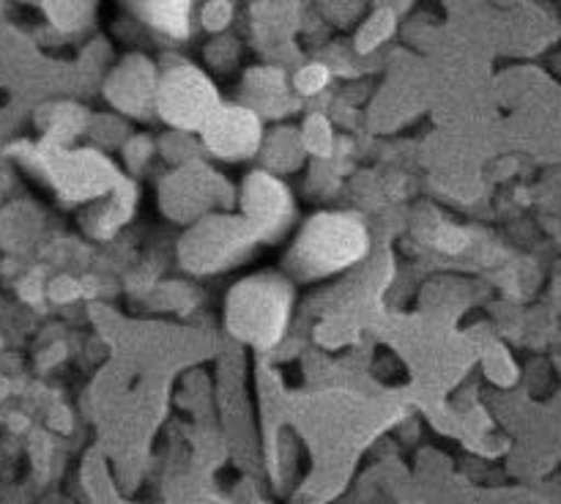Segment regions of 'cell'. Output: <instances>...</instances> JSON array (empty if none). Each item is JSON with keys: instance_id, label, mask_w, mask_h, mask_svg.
I'll return each instance as SVG.
<instances>
[{"instance_id": "e0dca14e", "label": "cell", "mask_w": 561, "mask_h": 504, "mask_svg": "<svg viewBox=\"0 0 561 504\" xmlns=\"http://www.w3.org/2000/svg\"><path fill=\"white\" fill-rule=\"evenodd\" d=\"M230 16H233V5H228V3H211V5H206V9H203V14H201V22H203V27H206V31H225V27L230 25Z\"/></svg>"}, {"instance_id": "7a4b0ae2", "label": "cell", "mask_w": 561, "mask_h": 504, "mask_svg": "<svg viewBox=\"0 0 561 504\" xmlns=\"http://www.w3.org/2000/svg\"><path fill=\"white\" fill-rule=\"evenodd\" d=\"M294 299V279L285 272L247 274L225 299V327L252 348H272L288 332Z\"/></svg>"}, {"instance_id": "30bf717a", "label": "cell", "mask_w": 561, "mask_h": 504, "mask_svg": "<svg viewBox=\"0 0 561 504\" xmlns=\"http://www.w3.org/2000/svg\"><path fill=\"white\" fill-rule=\"evenodd\" d=\"M135 208H137L135 184L121 179L107 195L96 197L93 203L82 206L80 225L93 236V239H110V236L118 233V230L129 222Z\"/></svg>"}, {"instance_id": "7c38bea8", "label": "cell", "mask_w": 561, "mask_h": 504, "mask_svg": "<svg viewBox=\"0 0 561 504\" xmlns=\"http://www.w3.org/2000/svg\"><path fill=\"white\" fill-rule=\"evenodd\" d=\"M142 22L168 38H186L192 33V5L190 3H146L137 5Z\"/></svg>"}, {"instance_id": "6da1fadb", "label": "cell", "mask_w": 561, "mask_h": 504, "mask_svg": "<svg viewBox=\"0 0 561 504\" xmlns=\"http://www.w3.org/2000/svg\"><path fill=\"white\" fill-rule=\"evenodd\" d=\"M367 252H370V230L356 214H312L290 244L285 274L290 279L312 283L356 266Z\"/></svg>"}, {"instance_id": "5b68a950", "label": "cell", "mask_w": 561, "mask_h": 504, "mask_svg": "<svg viewBox=\"0 0 561 504\" xmlns=\"http://www.w3.org/2000/svg\"><path fill=\"white\" fill-rule=\"evenodd\" d=\"M255 244V233L247 228L239 214L236 217L211 214L186 230L179 247V257L190 272L217 274L239 266Z\"/></svg>"}, {"instance_id": "9a60e30c", "label": "cell", "mask_w": 561, "mask_h": 504, "mask_svg": "<svg viewBox=\"0 0 561 504\" xmlns=\"http://www.w3.org/2000/svg\"><path fill=\"white\" fill-rule=\"evenodd\" d=\"M329 80H332V75H329L327 64H307L296 71L294 80H290V88L299 96H318V93L327 91Z\"/></svg>"}, {"instance_id": "3957f363", "label": "cell", "mask_w": 561, "mask_h": 504, "mask_svg": "<svg viewBox=\"0 0 561 504\" xmlns=\"http://www.w3.org/2000/svg\"><path fill=\"white\" fill-rule=\"evenodd\" d=\"M27 159L66 203L88 206L121 181L118 168L96 148L55 146L42 140L38 146H31Z\"/></svg>"}, {"instance_id": "5bb4252c", "label": "cell", "mask_w": 561, "mask_h": 504, "mask_svg": "<svg viewBox=\"0 0 561 504\" xmlns=\"http://www.w3.org/2000/svg\"><path fill=\"white\" fill-rule=\"evenodd\" d=\"M299 140L305 153H312V157H329L334 151V129L329 124V118L323 115H310L305 121L299 131Z\"/></svg>"}, {"instance_id": "52a82bcc", "label": "cell", "mask_w": 561, "mask_h": 504, "mask_svg": "<svg viewBox=\"0 0 561 504\" xmlns=\"http://www.w3.org/2000/svg\"><path fill=\"white\" fill-rule=\"evenodd\" d=\"M225 190H228V184L217 170L201 162H186L162 181L159 206H162L164 217L195 225L211 217L214 208L225 201Z\"/></svg>"}, {"instance_id": "9c48e42d", "label": "cell", "mask_w": 561, "mask_h": 504, "mask_svg": "<svg viewBox=\"0 0 561 504\" xmlns=\"http://www.w3.org/2000/svg\"><path fill=\"white\" fill-rule=\"evenodd\" d=\"M157 85H159V69L148 55H126L110 77L104 80V96L131 118H146L153 113V102H157Z\"/></svg>"}, {"instance_id": "4fadbf2b", "label": "cell", "mask_w": 561, "mask_h": 504, "mask_svg": "<svg viewBox=\"0 0 561 504\" xmlns=\"http://www.w3.org/2000/svg\"><path fill=\"white\" fill-rule=\"evenodd\" d=\"M394 27H398V22H394L392 11L378 9L376 14H370L362 22L359 33H356V49H359V53H373V49L381 47V44L392 36Z\"/></svg>"}, {"instance_id": "8fae6325", "label": "cell", "mask_w": 561, "mask_h": 504, "mask_svg": "<svg viewBox=\"0 0 561 504\" xmlns=\"http://www.w3.org/2000/svg\"><path fill=\"white\" fill-rule=\"evenodd\" d=\"M241 104L257 115H279L294 107V88L288 75L277 66H257L244 75L241 82Z\"/></svg>"}, {"instance_id": "2e32d148", "label": "cell", "mask_w": 561, "mask_h": 504, "mask_svg": "<svg viewBox=\"0 0 561 504\" xmlns=\"http://www.w3.org/2000/svg\"><path fill=\"white\" fill-rule=\"evenodd\" d=\"M49 22L60 31H80V27L88 25L93 14V5L88 3H55L47 5Z\"/></svg>"}, {"instance_id": "8992f818", "label": "cell", "mask_w": 561, "mask_h": 504, "mask_svg": "<svg viewBox=\"0 0 561 504\" xmlns=\"http://www.w3.org/2000/svg\"><path fill=\"white\" fill-rule=\"evenodd\" d=\"M294 192L279 175L266 168L252 170L239 186V217L255 233L257 241H274L285 236L294 222Z\"/></svg>"}, {"instance_id": "ba28073f", "label": "cell", "mask_w": 561, "mask_h": 504, "mask_svg": "<svg viewBox=\"0 0 561 504\" xmlns=\"http://www.w3.org/2000/svg\"><path fill=\"white\" fill-rule=\"evenodd\" d=\"M203 146L208 153L225 162H247L257 157L266 140L263 131V118L241 102H222V107L211 115L201 129Z\"/></svg>"}, {"instance_id": "277c9868", "label": "cell", "mask_w": 561, "mask_h": 504, "mask_svg": "<svg viewBox=\"0 0 561 504\" xmlns=\"http://www.w3.org/2000/svg\"><path fill=\"white\" fill-rule=\"evenodd\" d=\"M219 107H222V96H219L217 82L201 66L179 60L159 71L153 113L170 129L201 131Z\"/></svg>"}]
</instances>
